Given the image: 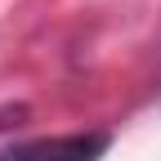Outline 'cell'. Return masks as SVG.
<instances>
[{
  "instance_id": "obj_1",
  "label": "cell",
  "mask_w": 161,
  "mask_h": 161,
  "mask_svg": "<svg viewBox=\"0 0 161 161\" xmlns=\"http://www.w3.org/2000/svg\"><path fill=\"white\" fill-rule=\"evenodd\" d=\"M103 152H108V134H63V139L23 143L0 161H98Z\"/></svg>"
}]
</instances>
